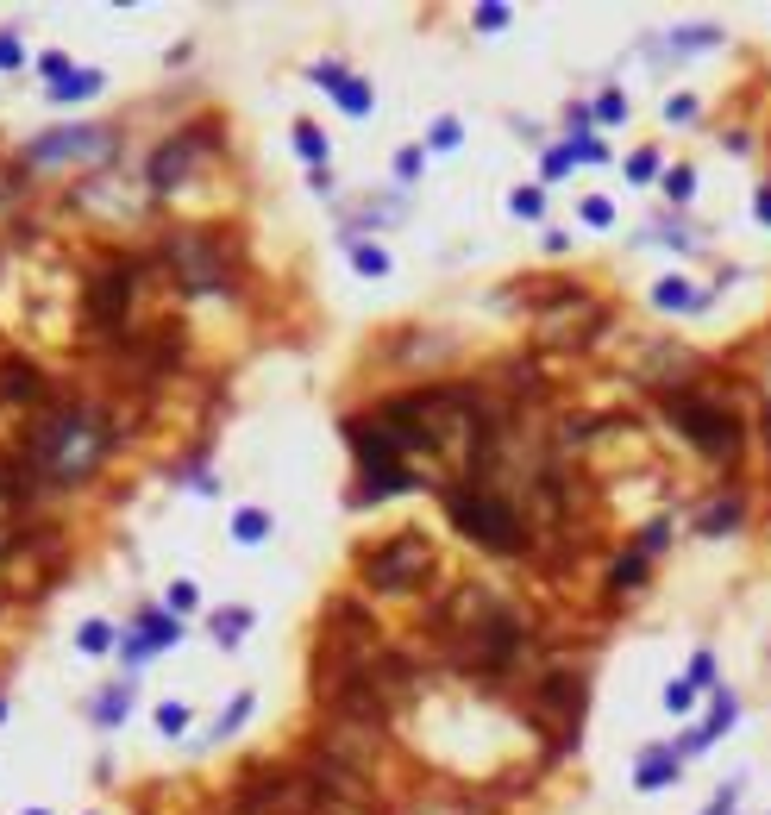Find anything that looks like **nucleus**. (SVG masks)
<instances>
[{"instance_id": "37998d69", "label": "nucleus", "mask_w": 771, "mask_h": 815, "mask_svg": "<svg viewBox=\"0 0 771 815\" xmlns=\"http://www.w3.org/2000/svg\"><path fill=\"white\" fill-rule=\"evenodd\" d=\"M540 170H546V182H558V176L571 170V151H565V145H552V151H546V163H540Z\"/></svg>"}, {"instance_id": "f8f14e48", "label": "nucleus", "mask_w": 771, "mask_h": 815, "mask_svg": "<svg viewBox=\"0 0 771 815\" xmlns=\"http://www.w3.org/2000/svg\"><path fill=\"white\" fill-rule=\"evenodd\" d=\"M0 402H44V370L32 358H0Z\"/></svg>"}, {"instance_id": "473e14b6", "label": "nucleus", "mask_w": 771, "mask_h": 815, "mask_svg": "<svg viewBox=\"0 0 771 815\" xmlns=\"http://www.w3.org/2000/svg\"><path fill=\"white\" fill-rule=\"evenodd\" d=\"M665 195H671V201H690V195H696V170H690V163L665 170Z\"/></svg>"}, {"instance_id": "a211bd4d", "label": "nucleus", "mask_w": 771, "mask_h": 815, "mask_svg": "<svg viewBox=\"0 0 771 815\" xmlns=\"http://www.w3.org/2000/svg\"><path fill=\"white\" fill-rule=\"evenodd\" d=\"M44 95H51L57 107L95 101V95H101V69H69V76H63V82H51V88H44Z\"/></svg>"}, {"instance_id": "7c9ffc66", "label": "nucleus", "mask_w": 771, "mask_h": 815, "mask_svg": "<svg viewBox=\"0 0 771 815\" xmlns=\"http://www.w3.org/2000/svg\"><path fill=\"white\" fill-rule=\"evenodd\" d=\"M251 715V690H239V696H232V703H226V715H220V728H214V740H226V734H239V721Z\"/></svg>"}, {"instance_id": "393cba45", "label": "nucleus", "mask_w": 771, "mask_h": 815, "mask_svg": "<svg viewBox=\"0 0 771 815\" xmlns=\"http://www.w3.org/2000/svg\"><path fill=\"white\" fill-rule=\"evenodd\" d=\"M76 646H82V652H107V646H120V634H113L107 621H82V627H76Z\"/></svg>"}, {"instance_id": "7ed1b4c3", "label": "nucleus", "mask_w": 771, "mask_h": 815, "mask_svg": "<svg viewBox=\"0 0 771 815\" xmlns=\"http://www.w3.org/2000/svg\"><path fill=\"white\" fill-rule=\"evenodd\" d=\"M439 502H446L452 527H458V533H464L471 546L496 552V558H514V552H527V527H521V515L508 508V496H496V489H489V477H464V483H446V489H439Z\"/></svg>"}, {"instance_id": "b1692460", "label": "nucleus", "mask_w": 771, "mask_h": 815, "mask_svg": "<svg viewBox=\"0 0 771 815\" xmlns=\"http://www.w3.org/2000/svg\"><path fill=\"white\" fill-rule=\"evenodd\" d=\"M295 151H301V163H314V170H320V163H326V132L301 120L295 126Z\"/></svg>"}, {"instance_id": "5701e85b", "label": "nucleus", "mask_w": 771, "mask_h": 815, "mask_svg": "<svg viewBox=\"0 0 771 815\" xmlns=\"http://www.w3.org/2000/svg\"><path fill=\"white\" fill-rule=\"evenodd\" d=\"M565 151H571V163H609V145H602V138H590L583 126H571Z\"/></svg>"}, {"instance_id": "6e6552de", "label": "nucleus", "mask_w": 771, "mask_h": 815, "mask_svg": "<svg viewBox=\"0 0 771 815\" xmlns=\"http://www.w3.org/2000/svg\"><path fill=\"white\" fill-rule=\"evenodd\" d=\"M533 709L552 715V728H558L552 753H571L577 747V721L590 709V678H583V671H546L540 690H533Z\"/></svg>"}, {"instance_id": "de8ad7c7", "label": "nucleus", "mask_w": 771, "mask_h": 815, "mask_svg": "<svg viewBox=\"0 0 771 815\" xmlns=\"http://www.w3.org/2000/svg\"><path fill=\"white\" fill-rule=\"evenodd\" d=\"M26 815H44V809H26Z\"/></svg>"}, {"instance_id": "f03ea898", "label": "nucleus", "mask_w": 771, "mask_h": 815, "mask_svg": "<svg viewBox=\"0 0 771 815\" xmlns=\"http://www.w3.org/2000/svg\"><path fill=\"white\" fill-rule=\"evenodd\" d=\"M659 408L671 414V427H677V439H684L690 452H703L715 464H728V458L746 452V421H740L734 402H721V395L677 383V389H659Z\"/></svg>"}, {"instance_id": "a19ab883", "label": "nucleus", "mask_w": 771, "mask_h": 815, "mask_svg": "<svg viewBox=\"0 0 771 815\" xmlns=\"http://www.w3.org/2000/svg\"><path fill=\"white\" fill-rule=\"evenodd\" d=\"M120 659H126V671H138V665H145V659H151V646H145V640H138V634H126V640H120Z\"/></svg>"}, {"instance_id": "9d476101", "label": "nucleus", "mask_w": 771, "mask_h": 815, "mask_svg": "<svg viewBox=\"0 0 771 815\" xmlns=\"http://www.w3.org/2000/svg\"><path fill=\"white\" fill-rule=\"evenodd\" d=\"M734 715H740V696H734V690H715V703H709V715H703V728L677 740V759H696V753H709L715 740L734 728Z\"/></svg>"}, {"instance_id": "dca6fc26", "label": "nucleus", "mask_w": 771, "mask_h": 815, "mask_svg": "<svg viewBox=\"0 0 771 815\" xmlns=\"http://www.w3.org/2000/svg\"><path fill=\"white\" fill-rule=\"evenodd\" d=\"M339 245H345V258H352V270H358V276H389V251H383V245L358 239L352 226H339Z\"/></svg>"}, {"instance_id": "f704fd0d", "label": "nucleus", "mask_w": 771, "mask_h": 815, "mask_svg": "<svg viewBox=\"0 0 771 815\" xmlns=\"http://www.w3.org/2000/svg\"><path fill=\"white\" fill-rule=\"evenodd\" d=\"M665 540H671V521L659 515V521H646V533H640V552L652 558V552H665Z\"/></svg>"}, {"instance_id": "9b49d317", "label": "nucleus", "mask_w": 771, "mask_h": 815, "mask_svg": "<svg viewBox=\"0 0 771 815\" xmlns=\"http://www.w3.org/2000/svg\"><path fill=\"white\" fill-rule=\"evenodd\" d=\"M308 76H314V88H326V95H333V101H339L345 113H352V120H364V113L377 107V95H370V82H358V76H345L339 63H314Z\"/></svg>"}, {"instance_id": "6ab92c4d", "label": "nucleus", "mask_w": 771, "mask_h": 815, "mask_svg": "<svg viewBox=\"0 0 771 815\" xmlns=\"http://www.w3.org/2000/svg\"><path fill=\"white\" fill-rule=\"evenodd\" d=\"M138 640H145L151 652H163V646L182 640V621H176L170 609H138Z\"/></svg>"}, {"instance_id": "423d86ee", "label": "nucleus", "mask_w": 771, "mask_h": 815, "mask_svg": "<svg viewBox=\"0 0 771 815\" xmlns=\"http://www.w3.org/2000/svg\"><path fill=\"white\" fill-rule=\"evenodd\" d=\"M358 577L370 590H383V596H408V590H420V584L439 577V552H433L427 533H389V540L364 546Z\"/></svg>"}, {"instance_id": "2f4dec72", "label": "nucleus", "mask_w": 771, "mask_h": 815, "mask_svg": "<svg viewBox=\"0 0 771 815\" xmlns=\"http://www.w3.org/2000/svg\"><path fill=\"white\" fill-rule=\"evenodd\" d=\"M684 684L690 690H715V652H696L690 671H684Z\"/></svg>"}, {"instance_id": "f257e3e1", "label": "nucleus", "mask_w": 771, "mask_h": 815, "mask_svg": "<svg viewBox=\"0 0 771 815\" xmlns=\"http://www.w3.org/2000/svg\"><path fill=\"white\" fill-rule=\"evenodd\" d=\"M120 446V427L101 402H63L51 414H38L26 427V446H19V464H26L32 489H76L101 471Z\"/></svg>"}, {"instance_id": "58836bf2", "label": "nucleus", "mask_w": 771, "mask_h": 815, "mask_svg": "<svg viewBox=\"0 0 771 815\" xmlns=\"http://www.w3.org/2000/svg\"><path fill=\"white\" fill-rule=\"evenodd\" d=\"M508 26V7L502 0H489V7H477V32H502Z\"/></svg>"}, {"instance_id": "72a5a7b5", "label": "nucleus", "mask_w": 771, "mask_h": 815, "mask_svg": "<svg viewBox=\"0 0 771 815\" xmlns=\"http://www.w3.org/2000/svg\"><path fill=\"white\" fill-rule=\"evenodd\" d=\"M696 113H703V101H696V95H671V101H665V120H671V126L696 120Z\"/></svg>"}, {"instance_id": "c9c22d12", "label": "nucleus", "mask_w": 771, "mask_h": 815, "mask_svg": "<svg viewBox=\"0 0 771 815\" xmlns=\"http://www.w3.org/2000/svg\"><path fill=\"white\" fill-rule=\"evenodd\" d=\"M157 728L163 734H182V728H189V709H182V703H157Z\"/></svg>"}, {"instance_id": "cd10ccee", "label": "nucleus", "mask_w": 771, "mask_h": 815, "mask_svg": "<svg viewBox=\"0 0 771 815\" xmlns=\"http://www.w3.org/2000/svg\"><path fill=\"white\" fill-rule=\"evenodd\" d=\"M621 170H627V182H634V189H640V182H652V176H659V151H652V145H640L634 157L621 163Z\"/></svg>"}, {"instance_id": "412c9836", "label": "nucleus", "mask_w": 771, "mask_h": 815, "mask_svg": "<svg viewBox=\"0 0 771 815\" xmlns=\"http://www.w3.org/2000/svg\"><path fill=\"white\" fill-rule=\"evenodd\" d=\"M646 584V552L634 546V552H621L615 558V571H609V590H640Z\"/></svg>"}, {"instance_id": "1a4fd4ad", "label": "nucleus", "mask_w": 771, "mask_h": 815, "mask_svg": "<svg viewBox=\"0 0 771 815\" xmlns=\"http://www.w3.org/2000/svg\"><path fill=\"white\" fill-rule=\"evenodd\" d=\"M113 151V132L107 126H57V132H44V138H32L26 151H19V163H26V170H51V163H63V157H107Z\"/></svg>"}, {"instance_id": "a18cd8bd", "label": "nucleus", "mask_w": 771, "mask_h": 815, "mask_svg": "<svg viewBox=\"0 0 771 815\" xmlns=\"http://www.w3.org/2000/svg\"><path fill=\"white\" fill-rule=\"evenodd\" d=\"M753 207H759V220L771 226V189H759V201H753Z\"/></svg>"}, {"instance_id": "ea45409f", "label": "nucleus", "mask_w": 771, "mask_h": 815, "mask_svg": "<svg viewBox=\"0 0 771 815\" xmlns=\"http://www.w3.org/2000/svg\"><path fill=\"white\" fill-rule=\"evenodd\" d=\"M420 163H427V151H420V145H408L402 157H395V176H402V182H414V176H420Z\"/></svg>"}, {"instance_id": "c85d7f7f", "label": "nucleus", "mask_w": 771, "mask_h": 815, "mask_svg": "<svg viewBox=\"0 0 771 815\" xmlns=\"http://www.w3.org/2000/svg\"><path fill=\"white\" fill-rule=\"evenodd\" d=\"M508 207H514V220H546V189H514Z\"/></svg>"}, {"instance_id": "39448f33", "label": "nucleus", "mask_w": 771, "mask_h": 815, "mask_svg": "<svg viewBox=\"0 0 771 815\" xmlns=\"http://www.w3.org/2000/svg\"><path fill=\"white\" fill-rule=\"evenodd\" d=\"M157 258L176 276V289H189V295L232 289V251H226V239L214 226H176L170 239L157 245Z\"/></svg>"}, {"instance_id": "20e7f679", "label": "nucleus", "mask_w": 771, "mask_h": 815, "mask_svg": "<svg viewBox=\"0 0 771 815\" xmlns=\"http://www.w3.org/2000/svg\"><path fill=\"white\" fill-rule=\"evenodd\" d=\"M138 283H145V264L138 258H107L95 276L82 283V333L95 345H126L132 339V301H138Z\"/></svg>"}, {"instance_id": "e433bc0d", "label": "nucleus", "mask_w": 771, "mask_h": 815, "mask_svg": "<svg viewBox=\"0 0 771 815\" xmlns=\"http://www.w3.org/2000/svg\"><path fill=\"white\" fill-rule=\"evenodd\" d=\"M690 703H696V690H690L684 678H671V684H665V709H671V715H684Z\"/></svg>"}, {"instance_id": "c756f323", "label": "nucleus", "mask_w": 771, "mask_h": 815, "mask_svg": "<svg viewBox=\"0 0 771 815\" xmlns=\"http://www.w3.org/2000/svg\"><path fill=\"white\" fill-rule=\"evenodd\" d=\"M577 220H583V226H615V201H609V195H583Z\"/></svg>"}, {"instance_id": "c03bdc74", "label": "nucleus", "mask_w": 771, "mask_h": 815, "mask_svg": "<svg viewBox=\"0 0 771 815\" xmlns=\"http://www.w3.org/2000/svg\"><path fill=\"white\" fill-rule=\"evenodd\" d=\"M38 69H44V76H51V82H63V76H69V69H76V63H69L63 51H44V57H38Z\"/></svg>"}, {"instance_id": "ddd939ff", "label": "nucleus", "mask_w": 771, "mask_h": 815, "mask_svg": "<svg viewBox=\"0 0 771 815\" xmlns=\"http://www.w3.org/2000/svg\"><path fill=\"white\" fill-rule=\"evenodd\" d=\"M652 308H659V314H703L709 308V289H690L684 276H665V283H652Z\"/></svg>"}, {"instance_id": "4be33fe9", "label": "nucleus", "mask_w": 771, "mask_h": 815, "mask_svg": "<svg viewBox=\"0 0 771 815\" xmlns=\"http://www.w3.org/2000/svg\"><path fill=\"white\" fill-rule=\"evenodd\" d=\"M251 634V609H214V640L220 646H239Z\"/></svg>"}, {"instance_id": "79ce46f5", "label": "nucleus", "mask_w": 771, "mask_h": 815, "mask_svg": "<svg viewBox=\"0 0 771 815\" xmlns=\"http://www.w3.org/2000/svg\"><path fill=\"white\" fill-rule=\"evenodd\" d=\"M26 51H19V32H0V69H19Z\"/></svg>"}, {"instance_id": "4468645a", "label": "nucleus", "mask_w": 771, "mask_h": 815, "mask_svg": "<svg viewBox=\"0 0 771 815\" xmlns=\"http://www.w3.org/2000/svg\"><path fill=\"white\" fill-rule=\"evenodd\" d=\"M677 747H652V753H640V765H634V790H665L671 778H677Z\"/></svg>"}, {"instance_id": "2eb2a0df", "label": "nucleus", "mask_w": 771, "mask_h": 815, "mask_svg": "<svg viewBox=\"0 0 771 815\" xmlns=\"http://www.w3.org/2000/svg\"><path fill=\"white\" fill-rule=\"evenodd\" d=\"M740 521H746V502H740V496H721L715 508H703V515H696V533H703V540H728Z\"/></svg>"}, {"instance_id": "0eeeda50", "label": "nucleus", "mask_w": 771, "mask_h": 815, "mask_svg": "<svg viewBox=\"0 0 771 815\" xmlns=\"http://www.w3.org/2000/svg\"><path fill=\"white\" fill-rule=\"evenodd\" d=\"M207 151H220V126H214V120H201L195 132L163 138V145L151 151V163H145V182H151L157 195H170V189H182V182H189V170H195Z\"/></svg>"}, {"instance_id": "4c0bfd02", "label": "nucleus", "mask_w": 771, "mask_h": 815, "mask_svg": "<svg viewBox=\"0 0 771 815\" xmlns=\"http://www.w3.org/2000/svg\"><path fill=\"white\" fill-rule=\"evenodd\" d=\"M195 609H201V590L195 584H176L170 590V615H195Z\"/></svg>"}, {"instance_id": "bb28decb", "label": "nucleus", "mask_w": 771, "mask_h": 815, "mask_svg": "<svg viewBox=\"0 0 771 815\" xmlns=\"http://www.w3.org/2000/svg\"><path fill=\"white\" fill-rule=\"evenodd\" d=\"M590 120H602V126H621V120H627L621 88H602V95H596V107H590Z\"/></svg>"}, {"instance_id": "49530a36", "label": "nucleus", "mask_w": 771, "mask_h": 815, "mask_svg": "<svg viewBox=\"0 0 771 815\" xmlns=\"http://www.w3.org/2000/svg\"><path fill=\"white\" fill-rule=\"evenodd\" d=\"M0 721H7V696H0Z\"/></svg>"}, {"instance_id": "f3484780", "label": "nucleus", "mask_w": 771, "mask_h": 815, "mask_svg": "<svg viewBox=\"0 0 771 815\" xmlns=\"http://www.w3.org/2000/svg\"><path fill=\"white\" fill-rule=\"evenodd\" d=\"M132 690H138V678H120L113 690H101L95 703H88V721H95V728H120V721H126V703H132Z\"/></svg>"}, {"instance_id": "aec40b11", "label": "nucleus", "mask_w": 771, "mask_h": 815, "mask_svg": "<svg viewBox=\"0 0 771 815\" xmlns=\"http://www.w3.org/2000/svg\"><path fill=\"white\" fill-rule=\"evenodd\" d=\"M232 540L239 546H264L270 540V515L264 508H239V515H232Z\"/></svg>"}, {"instance_id": "a878e982", "label": "nucleus", "mask_w": 771, "mask_h": 815, "mask_svg": "<svg viewBox=\"0 0 771 815\" xmlns=\"http://www.w3.org/2000/svg\"><path fill=\"white\" fill-rule=\"evenodd\" d=\"M464 145V126L452 120V113H446V120H433L427 126V151H458Z\"/></svg>"}]
</instances>
